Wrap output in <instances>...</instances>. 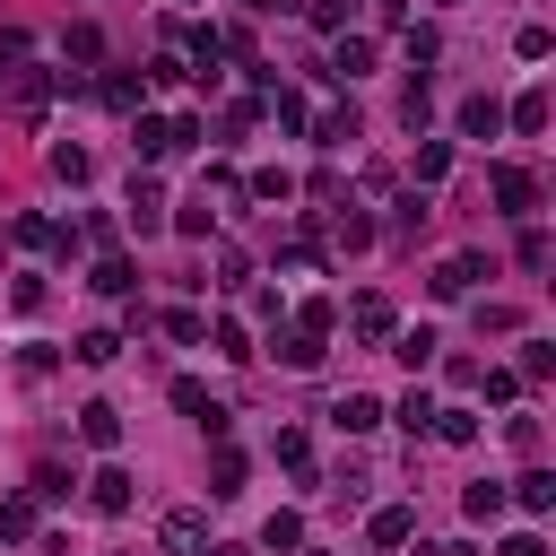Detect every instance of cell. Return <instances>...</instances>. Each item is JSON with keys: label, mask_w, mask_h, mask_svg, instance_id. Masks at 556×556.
<instances>
[{"label": "cell", "mask_w": 556, "mask_h": 556, "mask_svg": "<svg viewBox=\"0 0 556 556\" xmlns=\"http://www.w3.org/2000/svg\"><path fill=\"white\" fill-rule=\"evenodd\" d=\"M486 191H495V208H504V217H530V208H539V174H530V165H495V174H486Z\"/></svg>", "instance_id": "cell-1"}, {"label": "cell", "mask_w": 556, "mask_h": 556, "mask_svg": "<svg viewBox=\"0 0 556 556\" xmlns=\"http://www.w3.org/2000/svg\"><path fill=\"white\" fill-rule=\"evenodd\" d=\"M156 539H165V556H208V513H191V504H174V513L156 521Z\"/></svg>", "instance_id": "cell-2"}, {"label": "cell", "mask_w": 556, "mask_h": 556, "mask_svg": "<svg viewBox=\"0 0 556 556\" xmlns=\"http://www.w3.org/2000/svg\"><path fill=\"white\" fill-rule=\"evenodd\" d=\"M330 426H339V434H374V426H382V400H374V391H348V400H330Z\"/></svg>", "instance_id": "cell-3"}, {"label": "cell", "mask_w": 556, "mask_h": 556, "mask_svg": "<svg viewBox=\"0 0 556 556\" xmlns=\"http://www.w3.org/2000/svg\"><path fill=\"white\" fill-rule=\"evenodd\" d=\"M78 434H87L96 452H113V443H122V408H113V400H87V408H78Z\"/></svg>", "instance_id": "cell-4"}, {"label": "cell", "mask_w": 556, "mask_h": 556, "mask_svg": "<svg viewBox=\"0 0 556 556\" xmlns=\"http://www.w3.org/2000/svg\"><path fill=\"white\" fill-rule=\"evenodd\" d=\"M87 504H96V513H130V469H113V460H104V469L87 478Z\"/></svg>", "instance_id": "cell-5"}, {"label": "cell", "mask_w": 556, "mask_h": 556, "mask_svg": "<svg viewBox=\"0 0 556 556\" xmlns=\"http://www.w3.org/2000/svg\"><path fill=\"white\" fill-rule=\"evenodd\" d=\"M365 539H374V547H408V539H417V513H408V504H382V513L365 521Z\"/></svg>", "instance_id": "cell-6"}, {"label": "cell", "mask_w": 556, "mask_h": 556, "mask_svg": "<svg viewBox=\"0 0 556 556\" xmlns=\"http://www.w3.org/2000/svg\"><path fill=\"white\" fill-rule=\"evenodd\" d=\"M513 504H521V513L539 521V513L556 504V469H521V478H513Z\"/></svg>", "instance_id": "cell-7"}, {"label": "cell", "mask_w": 556, "mask_h": 556, "mask_svg": "<svg viewBox=\"0 0 556 556\" xmlns=\"http://www.w3.org/2000/svg\"><path fill=\"white\" fill-rule=\"evenodd\" d=\"M87 287H96V295H130V287H139V269H130L122 252H104V261L87 269Z\"/></svg>", "instance_id": "cell-8"}, {"label": "cell", "mask_w": 556, "mask_h": 556, "mask_svg": "<svg viewBox=\"0 0 556 556\" xmlns=\"http://www.w3.org/2000/svg\"><path fill=\"white\" fill-rule=\"evenodd\" d=\"M478 269H486L478 252H452V261L434 269V295H469V287H478Z\"/></svg>", "instance_id": "cell-9"}, {"label": "cell", "mask_w": 556, "mask_h": 556, "mask_svg": "<svg viewBox=\"0 0 556 556\" xmlns=\"http://www.w3.org/2000/svg\"><path fill=\"white\" fill-rule=\"evenodd\" d=\"M391 356H400L408 374H426V365H434V330H426V321H417V330H391Z\"/></svg>", "instance_id": "cell-10"}, {"label": "cell", "mask_w": 556, "mask_h": 556, "mask_svg": "<svg viewBox=\"0 0 556 556\" xmlns=\"http://www.w3.org/2000/svg\"><path fill=\"white\" fill-rule=\"evenodd\" d=\"M460 130H469V139H495V130H504V104H495V96H469V104H460Z\"/></svg>", "instance_id": "cell-11"}, {"label": "cell", "mask_w": 556, "mask_h": 556, "mask_svg": "<svg viewBox=\"0 0 556 556\" xmlns=\"http://www.w3.org/2000/svg\"><path fill=\"white\" fill-rule=\"evenodd\" d=\"M130 226H139V235H148V226H165V191H156L148 174L130 182Z\"/></svg>", "instance_id": "cell-12"}, {"label": "cell", "mask_w": 556, "mask_h": 556, "mask_svg": "<svg viewBox=\"0 0 556 556\" xmlns=\"http://www.w3.org/2000/svg\"><path fill=\"white\" fill-rule=\"evenodd\" d=\"M391 330H400V313H391L382 295H365V304H356V339H391Z\"/></svg>", "instance_id": "cell-13"}, {"label": "cell", "mask_w": 556, "mask_h": 556, "mask_svg": "<svg viewBox=\"0 0 556 556\" xmlns=\"http://www.w3.org/2000/svg\"><path fill=\"white\" fill-rule=\"evenodd\" d=\"M70 356H78V365H113V356H122V339H113V330H78V339H70Z\"/></svg>", "instance_id": "cell-14"}, {"label": "cell", "mask_w": 556, "mask_h": 556, "mask_svg": "<svg viewBox=\"0 0 556 556\" xmlns=\"http://www.w3.org/2000/svg\"><path fill=\"white\" fill-rule=\"evenodd\" d=\"M278 365L313 374V365H321V339H313V330H287V339H278Z\"/></svg>", "instance_id": "cell-15"}, {"label": "cell", "mask_w": 556, "mask_h": 556, "mask_svg": "<svg viewBox=\"0 0 556 556\" xmlns=\"http://www.w3.org/2000/svg\"><path fill=\"white\" fill-rule=\"evenodd\" d=\"M208 495H243V452L217 443V460H208Z\"/></svg>", "instance_id": "cell-16"}, {"label": "cell", "mask_w": 556, "mask_h": 556, "mask_svg": "<svg viewBox=\"0 0 556 556\" xmlns=\"http://www.w3.org/2000/svg\"><path fill=\"white\" fill-rule=\"evenodd\" d=\"M330 235H339L348 252H365V243H374V217H365V208H339V217H330Z\"/></svg>", "instance_id": "cell-17"}, {"label": "cell", "mask_w": 556, "mask_h": 556, "mask_svg": "<svg viewBox=\"0 0 556 556\" xmlns=\"http://www.w3.org/2000/svg\"><path fill=\"white\" fill-rule=\"evenodd\" d=\"M426 434H443V443H478V417H469V408H434Z\"/></svg>", "instance_id": "cell-18"}, {"label": "cell", "mask_w": 556, "mask_h": 556, "mask_svg": "<svg viewBox=\"0 0 556 556\" xmlns=\"http://www.w3.org/2000/svg\"><path fill=\"white\" fill-rule=\"evenodd\" d=\"M330 70H339V78H365V70H374V43H365V35H348V43H339V61H330Z\"/></svg>", "instance_id": "cell-19"}, {"label": "cell", "mask_w": 556, "mask_h": 556, "mask_svg": "<svg viewBox=\"0 0 556 556\" xmlns=\"http://www.w3.org/2000/svg\"><path fill=\"white\" fill-rule=\"evenodd\" d=\"M513 130H521V139H539V130H547V96H539V87L513 104Z\"/></svg>", "instance_id": "cell-20"}, {"label": "cell", "mask_w": 556, "mask_h": 556, "mask_svg": "<svg viewBox=\"0 0 556 556\" xmlns=\"http://www.w3.org/2000/svg\"><path fill=\"white\" fill-rule=\"evenodd\" d=\"M460 504H469V521H495V513H504V486H495V478H478Z\"/></svg>", "instance_id": "cell-21"}, {"label": "cell", "mask_w": 556, "mask_h": 556, "mask_svg": "<svg viewBox=\"0 0 556 556\" xmlns=\"http://www.w3.org/2000/svg\"><path fill=\"white\" fill-rule=\"evenodd\" d=\"M52 174H61V182H87V148L61 139V148H52Z\"/></svg>", "instance_id": "cell-22"}, {"label": "cell", "mask_w": 556, "mask_h": 556, "mask_svg": "<svg viewBox=\"0 0 556 556\" xmlns=\"http://www.w3.org/2000/svg\"><path fill=\"white\" fill-rule=\"evenodd\" d=\"M443 174H452V148L426 139V148H417V182H443Z\"/></svg>", "instance_id": "cell-23"}, {"label": "cell", "mask_w": 556, "mask_h": 556, "mask_svg": "<svg viewBox=\"0 0 556 556\" xmlns=\"http://www.w3.org/2000/svg\"><path fill=\"white\" fill-rule=\"evenodd\" d=\"M208 339H217V356H226V365H243V356H252V339H243V321H217Z\"/></svg>", "instance_id": "cell-24"}, {"label": "cell", "mask_w": 556, "mask_h": 556, "mask_svg": "<svg viewBox=\"0 0 556 556\" xmlns=\"http://www.w3.org/2000/svg\"><path fill=\"white\" fill-rule=\"evenodd\" d=\"M391 417H400V426H408V434H426V426H434V400H426V391H408V400H400V408H391Z\"/></svg>", "instance_id": "cell-25"}, {"label": "cell", "mask_w": 556, "mask_h": 556, "mask_svg": "<svg viewBox=\"0 0 556 556\" xmlns=\"http://www.w3.org/2000/svg\"><path fill=\"white\" fill-rule=\"evenodd\" d=\"M287 191H295V174H287V165H269V174H252V200H287Z\"/></svg>", "instance_id": "cell-26"}, {"label": "cell", "mask_w": 556, "mask_h": 556, "mask_svg": "<svg viewBox=\"0 0 556 556\" xmlns=\"http://www.w3.org/2000/svg\"><path fill=\"white\" fill-rule=\"evenodd\" d=\"M165 330H174V339H182V348H191V339H208V321H200V313H191V304H174V313H165Z\"/></svg>", "instance_id": "cell-27"}, {"label": "cell", "mask_w": 556, "mask_h": 556, "mask_svg": "<svg viewBox=\"0 0 556 556\" xmlns=\"http://www.w3.org/2000/svg\"><path fill=\"white\" fill-rule=\"evenodd\" d=\"M70 61H104V35L96 26H70Z\"/></svg>", "instance_id": "cell-28"}, {"label": "cell", "mask_w": 556, "mask_h": 556, "mask_svg": "<svg viewBox=\"0 0 556 556\" xmlns=\"http://www.w3.org/2000/svg\"><path fill=\"white\" fill-rule=\"evenodd\" d=\"M35 530V504H0V539H26Z\"/></svg>", "instance_id": "cell-29"}, {"label": "cell", "mask_w": 556, "mask_h": 556, "mask_svg": "<svg viewBox=\"0 0 556 556\" xmlns=\"http://www.w3.org/2000/svg\"><path fill=\"white\" fill-rule=\"evenodd\" d=\"M261 539H269V547H295V539H304V521H295V513H269V530H261Z\"/></svg>", "instance_id": "cell-30"}, {"label": "cell", "mask_w": 556, "mask_h": 556, "mask_svg": "<svg viewBox=\"0 0 556 556\" xmlns=\"http://www.w3.org/2000/svg\"><path fill=\"white\" fill-rule=\"evenodd\" d=\"M0 70H26V35L17 26H0Z\"/></svg>", "instance_id": "cell-31"}, {"label": "cell", "mask_w": 556, "mask_h": 556, "mask_svg": "<svg viewBox=\"0 0 556 556\" xmlns=\"http://www.w3.org/2000/svg\"><path fill=\"white\" fill-rule=\"evenodd\" d=\"M495 556H547V547H539V530H521V539H504Z\"/></svg>", "instance_id": "cell-32"}, {"label": "cell", "mask_w": 556, "mask_h": 556, "mask_svg": "<svg viewBox=\"0 0 556 556\" xmlns=\"http://www.w3.org/2000/svg\"><path fill=\"white\" fill-rule=\"evenodd\" d=\"M434 556H478V547H469V539H452V547H434Z\"/></svg>", "instance_id": "cell-33"}, {"label": "cell", "mask_w": 556, "mask_h": 556, "mask_svg": "<svg viewBox=\"0 0 556 556\" xmlns=\"http://www.w3.org/2000/svg\"><path fill=\"white\" fill-rule=\"evenodd\" d=\"M208 556H252V547H208Z\"/></svg>", "instance_id": "cell-34"}]
</instances>
